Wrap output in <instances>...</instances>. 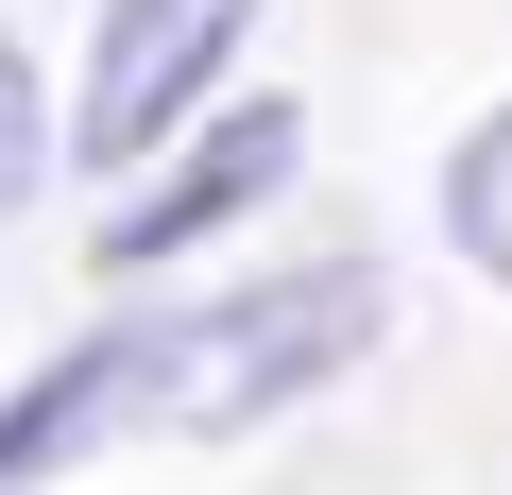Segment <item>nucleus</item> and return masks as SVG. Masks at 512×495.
<instances>
[{
    "label": "nucleus",
    "mask_w": 512,
    "mask_h": 495,
    "mask_svg": "<svg viewBox=\"0 0 512 495\" xmlns=\"http://www.w3.org/2000/svg\"><path fill=\"white\" fill-rule=\"evenodd\" d=\"M376 325H393V291H376L359 257H308V274H274V291L154 308V325H137V427H188V444L274 427L291 393L359 376V359H376Z\"/></svg>",
    "instance_id": "obj_1"
},
{
    "label": "nucleus",
    "mask_w": 512,
    "mask_h": 495,
    "mask_svg": "<svg viewBox=\"0 0 512 495\" xmlns=\"http://www.w3.org/2000/svg\"><path fill=\"white\" fill-rule=\"evenodd\" d=\"M239 35H256V0H103V35H86V103H69V154L137 188V171L205 120V86L239 69Z\"/></svg>",
    "instance_id": "obj_2"
},
{
    "label": "nucleus",
    "mask_w": 512,
    "mask_h": 495,
    "mask_svg": "<svg viewBox=\"0 0 512 495\" xmlns=\"http://www.w3.org/2000/svg\"><path fill=\"white\" fill-rule=\"evenodd\" d=\"M291 154H308L291 103H222V120H188V137L103 205V274H154V257H188V239H222L239 205H274V188H291Z\"/></svg>",
    "instance_id": "obj_3"
},
{
    "label": "nucleus",
    "mask_w": 512,
    "mask_h": 495,
    "mask_svg": "<svg viewBox=\"0 0 512 495\" xmlns=\"http://www.w3.org/2000/svg\"><path fill=\"white\" fill-rule=\"evenodd\" d=\"M103 427H137V325H103V342H69L52 376L0 393V495H35V478H52V461H86Z\"/></svg>",
    "instance_id": "obj_4"
},
{
    "label": "nucleus",
    "mask_w": 512,
    "mask_h": 495,
    "mask_svg": "<svg viewBox=\"0 0 512 495\" xmlns=\"http://www.w3.org/2000/svg\"><path fill=\"white\" fill-rule=\"evenodd\" d=\"M444 239H461V274H495V291H512V103L444 154Z\"/></svg>",
    "instance_id": "obj_5"
},
{
    "label": "nucleus",
    "mask_w": 512,
    "mask_h": 495,
    "mask_svg": "<svg viewBox=\"0 0 512 495\" xmlns=\"http://www.w3.org/2000/svg\"><path fill=\"white\" fill-rule=\"evenodd\" d=\"M35 171H52V103H35V69H18V35H0V222L35 205Z\"/></svg>",
    "instance_id": "obj_6"
}]
</instances>
